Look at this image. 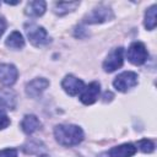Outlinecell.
I'll list each match as a JSON object with an SVG mask.
<instances>
[{
  "mask_svg": "<svg viewBox=\"0 0 157 157\" xmlns=\"http://www.w3.org/2000/svg\"><path fill=\"white\" fill-rule=\"evenodd\" d=\"M137 151L132 144H123L115 147H112L108 152V157H132Z\"/></svg>",
  "mask_w": 157,
  "mask_h": 157,
  "instance_id": "cell-11",
  "label": "cell"
},
{
  "mask_svg": "<svg viewBox=\"0 0 157 157\" xmlns=\"http://www.w3.org/2000/svg\"><path fill=\"white\" fill-rule=\"evenodd\" d=\"M9 125H10V118L4 112L0 110V130L7 128Z\"/></svg>",
  "mask_w": 157,
  "mask_h": 157,
  "instance_id": "cell-20",
  "label": "cell"
},
{
  "mask_svg": "<svg viewBox=\"0 0 157 157\" xmlns=\"http://www.w3.org/2000/svg\"><path fill=\"white\" fill-rule=\"evenodd\" d=\"M25 31H26V34L29 42L36 47H42L50 42L48 32L42 26H38L36 23H26Z\"/></svg>",
  "mask_w": 157,
  "mask_h": 157,
  "instance_id": "cell-2",
  "label": "cell"
},
{
  "mask_svg": "<svg viewBox=\"0 0 157 157\" xmlns=\"http://www.w3.org/2000/svg\"><path fill=\"white\" fill-rule=\"evenodd\" d=\"M126 58L131 64H134L136 66L142 65L148 58V53H147L145 44L142 42H132L130 44V47L128 48Z\"/></svg>",
  "mask_w": 157,
  "mask_h": 157,
  "instance_id": "cell-3",
  "label": "cell"
},
{
  "mask_svg": "<svg viewBox=\"0 0 157 157\" xmlns=\"http://www.w3.org/2000/svg\"><path fill=\"white\" fill-rule=\"evenodd\" d=\"M6 26H7L6 20H5L2 16H0V37L4 34V32H5V29H6Z\"/></svg>",
  "mask_w": 157,
  "mask_h": 157,
  "instance_id": "cell-22",
  "label": "cell"
},
{
  "mask_svg": "<svg viewBox=\"0 0 157 157\" xmlns=\"http://www.w3.org/2000/svg\"><path fill=\"white\" fill-rule=\"evenodd\" d=\"M40 125L42 124H40L39 119L36 115H33V114L25 115L23 119H22V121H21V129L27 135H31V134L36 132L40 128Z\"/></svg>",
  "mask_w": 157,
  "mask_h": 157,
  "instance_id": "cell-12",
  "label": "cell"
},
{
  "mask_svg": "<svg viewBox=\"0 0 157 157\" xmlns=\"http://www.w3.org/2000/svg\"><path fill=\"white\" fill-rule=\"evenodd\" d=\"M47 10V2L43 0H36V1H29L26 6V15L31 17H39L42 16Z\"/></svg>",
  "mask_w": 157,
  "mask_h": 157,
  "instance_id": "cell-13",
  "label": "cell"
},
{
  "mask_svg": "<svg viewBox=\"0 0 157 157\" xmlns=\"http://www.w3.org/2000/svg\"><path fill=\"white\" fill-rule=\"evenodd\" d=\"M5 45L7 48H10V49H21V48L25 47V39H23V37H22V34L20 32L13 31L6 38Z\"/></svg>",
  "mask_w": 157,
  "mask_h": 157,
  "instance_id": "cell-16",
  "label": "cell"
},
{
  "mask_svg": "<svg viewBox=\"0 0 157 157\" xmlns=\"http://www.w3.org/2000/svg\"><path fill=\"white\" fill-rule=\"evenodd\" d=\"M0 157H17L16 148H5L0 151Z\"/></svg>",
  "mask_w": 157,
  "mask_h": 157,
  "instance_id": "cell-21",
  "label": "cell"
},
{
  "mask_svg": "<svg viewBox=\"0 0 157 157\" xmlns=\"http://www.w3.org/2000/svg\"><path fill=\"white\" fill-rule=\"evenodd\" d=\"M99 92H101V85L97 81H93L87 86H85L83 90L80 92V101L86 105L93 104L98 99Z\"/></svg>",
  "mask_w": 157,
  "mask_h": 157,
  "instance_id": "cell-7",
  "label": "cell"
},
{
  "mask_svg": "<svg viewBox=\"0 0 157 157\" xmlns=\"http://www.w3.org/2000/svg\"><path fill=\"white\" fill-rule=\"evenodd\" d=\"M16 105V96L10 90L0 91V108L5 109H15Z\"/></svg>",
  "mask_w": 157,
  "mask_h": 157,
  "instance_id": "cell-14",
  "label": "cell"
},
{
  "mask_svg": "<svg viewBox=\"0 0 157 157\" xmlns=\"http://www.w3.org/2000/svg\"><path fill=\"white\" fill-rule=\"evenodd\" d=\"M18 77V70L13 64H0V82L5 86H12Z\"/></svg>",
  "mask_w": 157,
  "mask_h": 157,
  "instance_id": "cell-10",
  "label": "cell"
},
{
  "mask_svg": "<svg viewBox=\"0 0 157 157\" xmlns=\"http://www.w3.org/2000/svg\"><path fill=\"white\" fill-rule=\"evenodd\" d=\"M137 147L144 153H151L155 151V144L150 139H142V140L137 141Z\"/></svg>",
  "mask_w": 157,
  "mask_h": 157,
  "instance_id": "cell-18",
  "label": "cell"
},
{
  "mask_svg": "<svg viewBox=\"0 0 157 157\" xmlns=\"http://www.w3.org/2000/svg\"><path fill=\"white\" fill-rule=\"evenodd\" d=\"M61 87L69 96H76L83 90L85 83L74 75H66L61 81Z\"/></svg>",
  "mask_w": 157,
  "mask_h": 157,
  "instance_id": "cell-8",
  "label": "cell"
},
{
  "mask_svg": "<svg viewBox=\"0 0 157 157\" xmlns=\"http://www.w3.org/2000/svg\"><path fill=\"white\" fill-rule=\"evenodd\" d=\"M123 63H124V49L121 47H118L114 48L108 54V56L103 63V69L105 72H113L117 69L121 67Z\"/></svg>",
  "mask_w": 157,
  "mask_h": 157,
  "instance_id": "cell-6",
  "label": "cell"
},
{
  "mask_svg": "<svg viewBox=\"0 0 157 157\" xmlns=\"http://www.w3.org/2000/svg\"><path fill=\"white\" fill-rule=\"evenodd\" d=\"M55 140L63 146H75L83 140V131L80 126L72 124H60L54 128Z\"/></svg>",
  "mask_w": 157,
  "mask_h": 157,
  "instance_id": "cell-1",
  "label": "cell"
},
{
  "mask_svg": "<svg viewBox=\"0 0 157 157\" xmlns=\"http://www.w3.org/2000/svg\"><path fill=\"white\" fill-rule=\"evenodd\" d=\"M23 150L26 151V153H37V155H40L42 153L40 142H38V141L28 142L26 146H23Z\"/></svg>",
  "mask_w": 157,
  "mask_h": 157,
  "instance_id": "cell-19",
  "label": "cell"
},
{
  "mask_svg": "<svg viewBox=\"0 0 157 157\" xmlns=\"http://www.w3.org/2000/svg\"><path fill=\"white\" fill-rule=\"evenodd\" d=\"M49 86V81L44 77H37L26 85V94L31 98H38Z\"/></svg>",
  "mask_w": 157,
  "mask_h": 157,
  "instance_id": "cell-9",
  "label": "cell"
},
{
  "mask_svg": "<svg viewBox=\"0 0 157 157\" xmlns=\"http://www.w3.org/2000/svg\"><path fill=\"white\" fill-rule=\"evenodd\" d=\"M137 74L134 71H124L119 74L113 81V86L119 92H128L130 88L137 85Z\"/></svg>",
  "mask_w": 157,
  "mask_h": 157,
  "instance_id": "cell-4",
  "label": "cell"
},
{
  "mask_svg": "<svg viewBox=\"0 0 157 157\" xmlns=\"http://www.w3.org/2000/svg\"><path fill=\"white\" fill-rule=\"evenodd\" d=\"M80 5L78 1H60V2H55L54 5V12L59 16H64L74 10H76V7Z\"/></svg>",
  "mask_w": 157,
  "mask_h": 157,
  "instance_id": "cell-15",
  "label": "cell"
},
{
  "mask_svg": "<svg viewBox=\"0 0 157 157\" xmlns=\"http://www.w3.org/2000/svg\"><path fill=\"white\" fill-rule=\"evenodd\" d=\"M112 18H113V11L108 6L101 5L96 9H93L90 13H87L83 22L88 23V25H96V23H103Z\"/></svg>",
  "mask_w": 157,
  "mask_h": 157,
  "instance_id": "cell-5",
  "label": "cell"
},
{
  "mask_svg": "<svg viewBox=\"0 0 157 157\" xmlns=\"http://www.w3.org/2000/svg\"><path fill=\"white\" fill-rule=\"evenodd\" d=\"M156 9H157V6L152 5L145 12V22L144 23L148 31H152L156 27Z\"/></svg>",
  "mask_w": 157,
  "mask_h": 157,
  "instance_id": "cell-17",
  "label": "cell"
}]
</instances>
